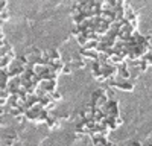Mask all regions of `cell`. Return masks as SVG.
<instances>
[{"label":"cell","mask_w":152,"mask_h":146,"mask_svg":"<svg viewBox=\"0 0 152 146\" xmlns=\"http://www.w3.org/2000/svg\"><path fill=\"white\" fill-rule=\"evenodd\" d=\"M116 87L119 88V90H123V91H132L134 90V84L131 82V81H117V85Z\"/></svg>","instance_id":"1"},{"label":"cell","mask_w":152,"mask_h":146,"mask_svg":"<svg viewBox=\"0 0 152 146\" xmlns=\"http://www.w3.org/2000/svg\"><path fill=\"white\" fill-rule=\"evenodd\" d=\"M91 143L93 146H108L111 142L107 137H91Z\"/></svg>","instance_id":"2"},{"label":"cell","mask_w":152,"mask_h":146,"mask_svg":"<svg viewBox=\"0 0 152 146\" xmlns=\"http://www.w3.org/2000/svg\"><path fill=\"white\" fill-rule=\"evenodd\" d=\"M50 97H52L53 102H59V101L62 99V94H61L59 91H55V93H52V96H50Z\"/></svg>","instance_id":"3"},{"label":"cell","mask_w":152,"mask_h":146,"mask_svg":"<svg viewBox=\"0 0 152 146\" xmlns=\"http://www.w3.org/2000/svg\"><path fill=\"white\" fill-rule=\"evenodd\" d=\"M148 67H149V64H148V63H145V61L142 59L140 66H138V72H140V73H145V72L148 70Z\"/></svg>","instance_id":"4"},{"label":"cell","mask_w":152,"mask_h":146,"mask_svg":"<svg viewBox=\"0 0 152 146\" xmlns=\"http://www.w3.org/2000/svg\"><path fill=\"white\" fill-rule=\"evenodd\" d=\"M9 18V14H8V11H2V12H0V21H2V23H5L6 20Z\"/></svg>","instance_id":"5"},{"label":"cell","mask_w":152,"mask_h":146,"mask_svg":"<svg viewBox=\"0 0 152 146\" xmlns=\"http://www.w3.org/2000/svg\"><path fill=\"white\" fill-rule=\"evenodd\" d=\"M72 64H66L64 66V69H62V73H66V75H70V73H72Z\"/></svg>","instance_id":"6"},{"label":"cell","mask_w":152,"mask_h":146,"mask_svg":"<svg viewBox=\"0 0 152 146\" xmlns=\"http://www.w3.org/2000/svg\"><path fill=\"white\" fill-rule=\"evenodd\" d=\"M129 146H142V143H140V142H131Z\"/></svg>","instance_id":"7"}]
</instances>
